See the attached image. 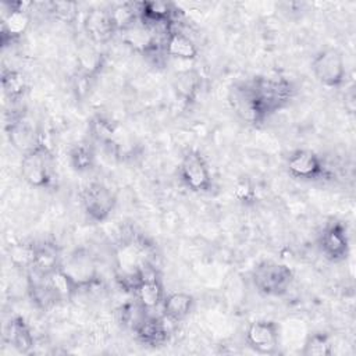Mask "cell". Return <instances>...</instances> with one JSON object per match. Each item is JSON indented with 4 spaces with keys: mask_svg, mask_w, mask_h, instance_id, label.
Listing matches in <instances>:
<instances>
[{
    "mask_svg": "<svg viewBox=\"0 0 356 356\" xmlns=\"http://www.w3.org/2000/svg\"><path fill=\"white\" fill-rule=\"evenodd\" d=\"M264 121L284 108L293 97L295 88L291 81L278 75H257L249 79Z\"/></svg>",
    "mask_w": 356,
    "mask_h": 356,
    "instance_id": "6da1fadb",
    "label": "cell"
},
{
    "mask_svg": "<svg viewBox=\"0 0 356 356\" xmlns=\"http://www.w3.org/2000/svg\"><path fill=\"white\" fill-rule=\"evenodd\" d=\"M252 282L260 295L278 298L289 291L293 282V271L286 264L263 260L254 266Z\"/></svg>",
    "mask_w": 356,
    "mask_h": 356,
    "instance_id": "7a4b0ae2",
    "label": "cell"
},
{
    "mask_svg": "<svg viewBox=\"0 0 356 356\" xmlns=\"http://www.w3.org/2000/svg\"><path fill=\"white\" fill-rule=\"evenodd\" d=\"M21 177L32 188L46 189L53 182L51 154L43 142L22 154Z\"/></svg>",
    "mask_w": 356,
    "mask_h": 356,
    "instance_id": "3957f363",
    "label": "cell"
},
{
    "mask_svg": "<svg viewBox=\"0 0 356 356\" xmlns=\"http://www.w3.org/2000/svg\"><path fill=\"white\" fill-rule=\"evenodd\" d=\"M178 172L182 184L195 193H207L213 189V175L209 164L199 150L189 149L184 153Z\"/></svg>",
    "mask_w": 356,
    "mask_h": 356,
    "instance_id": "277c9868",
    "label": "cell"
},
{
    "mask_svg": "<svg viewBox=\"0 0 356 356\" xmlns=\"http://www.w3.org/2000/svg\"><path fill=\"white\" fill-rule=\"evenodd\" d=\"M312 72L325 88H339L346 79V67L342 53L335 47L320 50L312 60Z\"/></svg>",
    "mask_w": 356,
    "mask_h": 356,
    "instance_id": "5b68a950",
    "label": "cell"
},
{
    "mask_svg": "<svg viewBox=\"0 0 356 356\" xmlns=\"http://www.w3.org/2000/svg\"><path fill=\"white\" fill-rule=\"evenodd\" d=\"M81 203L85 214L93 222L106 221L114 211L117 197L103 182H89L81 191Z\"/></svg>",
    "mask_w": 356,
    "mask_h": 356,
    "instance_id": "8992f818",
    "label": "cell"
},
{
    "mask_svg": "<svg viewBox=\"0 0 356 356\" xmlns=\"http://www.w3.org/2000/svg\"><path fill=\"white\" fill-rule=\"evenodd\" d=\"M32 6L33 4L29 1H13L3 4L0 31V42L3 47L19 40L28 32L32 22Z\"/></svg>",
    "mask_w": 356,
    "mask_h": 356,
    "instance_id": "52a82bcc",
    "label": "cell"
},
{
    "mask_svg": "<svg viewBox=\"0 0 356 356\" xmlns=\"http://www.w3.org/2000/svg\"><path fill=\"white\" fill-rule=\"evenodd\" d=\"M228 103L242 122L252 127H257L264 122L249 79L231 85L228 90Z\"/></svg>",
    "mask_w": 356,
    "mask_h": 356,
    "instance_id": "ba28073f",
    "label": "cell"
},
{
    "mask_svg": "<svg viewBox=\"0 0 356 356\" xmlns=\"http://www.w3.org/2000/svg\"><path fill=\"white\" fill-rule=\"evenodd\" d=\"M245 342L259 355H275L280 349L281 328L274 320H254L246 327Z\"/></svg>",
    "mask_w": 356,
    "mask_h": 356,
    "instance_id": "9c48e42d",
    "label": "cell"
},
{
    "mask_svg": "<svg viewBox=\"0 0 356 356\" xmlns=\"http://www.w3.org/2000/svg\"><path fill=\"white\" fill-rule=\"evenodd\" d=\"M289 175L300 181H318L330 177L321 156L310 149H296L286 159Z\"/></svg>",
    "mask_w": 356,
    "mask_h": 356,
    "instance_id": "30bf717a",
    "label": "cell"
},
{
    "mask_svg": "<svg viewBox=\"0 0 356 356\" xmlns=\"http://www.w3.org/2000/svg\"><path fill=\"white\" fill-rule=\"evenodd\" d=\"M318 248L323 256L332 261H343L349 256L350 241L346 227L337 220L327 222L318 236Z\"/></svg>",
    "mask_w": 356,
    "mask_h": 356,
    "instance_id": "8fae6325",
    "label": "cell"
},
{
    "mask_svg": "<svg viewBox=\"0 0 356 356\" xmlns=\"http://www.w3.org/2000/svg\"><path fill=\"white\" fill-rule=\"evenodd\" d=\"M60 267L78 291L86 289L99 281L97 266L93 257L83 249H76L67 259H63Z\"/></svg>",
    "mask_w": 356,
    "mask_h": 356,
    "instance_id": "7c38bea8",
    "label": "cell"
},
{
    "mask_svg": "<svg viewBox=\"0 0 356 356\" xmlns=\"http://www.w3.org/2000/svg\"><path fill=\"white\" fill-rule=\"evenodd\" d=\"M6 132L10 143L22 154L42 142L32 120L25 111H17L10 115L6 124Z\"/></svg>",
    "mask_w": 356,
    "mask_h": 356,
    "instance_id": "4fadbf2b",
    "label": "cell"
},
{
    "mask_svg": "<svg viewBox=\"0 0 356 356\" xmlns=\"http://www.w3.org/2000/svg\"><path fill=\"white\" fill-rule=\"evenodd\" d=\"M154 31V28L147 26L146 24L139 21L131 28L120 32V36L122 43L128 46L132 51L143 57H154L156 54L163 51L161 42L157 39Z\"/></svg>",
    "mask_w": 356,
    "mask_h": 356,
    "instance_id": "5bb4252c",
    "label": "cell"
},
{
    "mask_svg": "<svg viewBox=\"0 0 356 356\" xmlns=\"http://www.w3.org/2000/svg\"><path fill=\"white\" fill-rule=\"evenodd\" d=\"M82 26L88 40L96 46L108 43L117 33L113 19L110 17V11L103 8H93L88 11L83 18Z\"/></svg>",
    "mask_w": 356,
    "mask_h": 356,
    "instance_id": "9a60e30c",
    "label": "cell"
},
{
    "mask_svg": "<svg viewBox=\"0 0 356 356\" xmlns=\"http://www.w3.org/2000/svg\"><path fill=\"white\" fill-rule=\"evenodd\" d=\"M161 47L165 56L181 61H193L199 56V49L192 38L174 28V25L165 29Z\"/></svg>",
    "mask_w": 356,
    "mask_h": 356,
    "instance_id": "2e32d148",
    "label": "cell"
},
{
    "mask_svg": "<svg viewBox=\"0 0 356 356\" xmlns=\"http://www.w3.org/2000/svg\"><path fill=\"white\" fill-rule=\"evenodd\" d=\"M136 303L145 310H153L161 306L165 291L161 280L157 274H146L143 273L132 291Z\"/></svg>",
    "mask_w": 356,
    "mask_h": 356,
    "instance_id": "e0dca14e",
    "label": "cell"
},
{
    "mask_svg": "<svg viewBox=\"0 0 356 356\" xmlns=\"http://www.w3.org/2000/svg\"><path fill=\"white\" fill-rule=\"evenodd\" d=\"M75 70L82 79L96 78L106 65L104 53L92 42H82L76 47Z\"/></svg>",
    "mask_w": 356,
    "mask_h": 356,
    "instance_id": "ac0fdd59",
    "label": "cell"
},
{
    "mask_svg": "<svg viewBox=\"0 0 356 356\" xmlns=\"http://www.w3.org/2000/svg\"><path fill=\"white\" fill-rule=\"evenodd\" d=\"M138 341L149 348H161L170 339V331L165 321L156 316H143L134 325Z\"/></svg>",
    "mask_w": 356,
    "mask_h": 356,
    "instance_id": "d6986e66",
    "label": "cell"
},
{
    "mask_svg": "<svg viewBox=\"0 0 356 356\" xmlns=\"http://www.w3.org/2000/svg\"><path fill=\"white\" fill-rule=\"evenodd\" d=\"M138 10L140 22L154 29L157 26H164V29L172 26L177 15V8L174 7V4L160 0L140 1L138 3Z\"/></svg>",
    "mask_w": 356,
    "mask_h": 356,
    "instance_id": "ffe728a7",
    "label": "cell"
},
{
    "mask_svg": "<svg viewBox=\"0 0 356 356\" xmlns=\"http://www.w3.org/2000/svg\"><path fill=\"white\" fill-rule=\"evenodd\" d=\"M89 132L92 138L108 147L110 150L118 153L122 149V131L117 122L106 118L103 115H96L89 122Z\"/></svg>",
    "mask_w": 356,
    "mask_h": 356,
    "instance_id": "44dd1931",
    "label": "cell"
},
{
    "mask_svg": "<svg viewBox=\"0 0 356 356\" xmlns=\"http://www.w3.org/2000/svg\"><path fill=\"white\" fill-rule=\"evenodd\" d=\"M202 85H203L202 75L195 68L178 71L172 79V88L175 95L186 106H191L197 100L199 93L202 90Z\"/></svg>",
    "mask_w": 356,
    "mask_h": 356,
    "instance_id": "7402d4cb",
    "label": "cell"
},
{
    "mask_svg": "<svg viewBox=\"0 0 356 356\" xmlns=\"http://www.w3.org/2000/svg\"><path fill=\"white\" fill-rule=\"evenodd\" d=\"M26 292L32 305H35L38 309L47 310L58 303L51 286L47 282V278L33 270L28 271L26 274Z\"/></svg>",
    "mask_w": 356,
    "mask_h": 356,
    "instance_id": "603a6c76",
    "label": "cell"
},
{
    "mask_svg": "<svg viewBox=\"0 0 356 356\" xmlns=\"http://www.w3.org/2000/svg\"><path fill=\"white\" fill-rule=\"evenodd\" d=\"M195 306V298L188 292H171L164 296L161 303L163 314L167 320L178 323L186 318Z\"/></svg>",
    "mask_w": 356,
    "mask_h": 356,
    "instance_id": "cb8c5ba5",
    "label": "cell"
},
{
    "mask_svg": "<svg viewBox=\"0 0 356 356\" xmlns=\"http://www.w3.org/2000/svg\"><path fill=\"white\" fill-rule=\"evenodd\" d=\"M7 342L19 353H29L33 348L32 331L22 316H14L6 327Z\"/></svg>",
    "mask_w": 356,
    "mask_h": 356,
    "instance_id": "d4e9b609",
    "label": "cell"
},
{
    "mask_svg": "<svg viewBox=\"0 0 356 356\" xmlns=\"http://www.w3.org/2000/svg\"><path fill=\"white\" fill-rule=\"evenodd\" d=\"M61 252L54 242H36V257L32 268L33 271H36L40 275H49L61 266Z\"/></svg>",
    "mask_w": 356,
    "mask_h": 356,
    "instance_id": "484cf974",
    "label": "cell"
},
{
    "mask_svg": "<svg viewBox=\"0 0 356 356\" xmlns=\"http://www.w3.org/2000/svg\"><path fill=\"white\" fill-rule=\"evenodd\" d=\"M1 88L4 92V96L15 103L19 102L26 90H28V82L25 75L18 71V70H13V68H3L1 71Z\"/></svg>",
    "mask_w": 356,
    "mask_h": 356,
    "instance_id": "4316f807",
    "label": "cell"
},
{
    "mask_svg": "<svg viewBox=\"0 0 356 356\" xmlns=\"http://www.w3.org/2000/svg\"><path fill=\"white\" fill-rule=\"evenodd\" d=\"M7 256L10 263L22 271H31L36 257V242H15L8 246Z\"/></svg>",
    "mask_w": 356,
    "mask_h": 356,
    "instance_id": "83f0119b",
    "label": "cell"
},
{
    "mask_svg": "<svg viewBox=\"0 0 356 356\" xmlns=\"http://www.w3.org/2000/svg\"><path fill=\"white\" fill-rule=\"evenodd\" d=\"M68 159L71 167L76 172H88L95 167L96 163L95 149L89 142H78L71 146L68 152Z\"/></svg>",
    "mask_w": 356,
    "mask_h": 356,
    "instance_id": "f1b7e54d",
    "label": "cell"
},
{
    "mask_svg": "<svg viewBox=\"0 0 356 356\" xmlns=\"http://www.w3.org/2000/svg\"><path fill=\"white\" fill-rule=\"evenodd\" d=\"M108 11L117 33L131 28L132 25L140 21L138 3H120L111 7V10Z\"/></svg>",
    "mask_w": 356,
    "mask_h": 356,
    "instance_id": "f546056e",
    "label": "cell"
},
{
    "mask_svg": "<svg viewBox=\"0 0 356 356\" xmlns=\"http://www.w3.org/2000/svg\"><path fill=\"white\" fill-rule=\"evenodd\" d=\"M47 278L49 285L51 286V291L56 295L57 302H68L74 298L75 293H78V288L74 285V282L70 280V277L61 270V267L56 268L49 275H44Z\"/></svg>",
    "mask_w": 356,
    "mask_h": 356,
    "instance_id": "4dcf8cb0",
    "label": "cell"
},
{
    "mask_svg": "<svg viewBox=\"0 0 356 356\" xmlns=\"http://www.w3.org/2000/svg\"><path fill=\"white\" fill-rule=\"evenodd\" d=\"M334 352V345L331 338L325 332L310 334L300 350L303 356H330Z\"/></svg>",
    "mask_w": 356,
    "mask_h": 356,
    "instance_id": "1f68e13d",
    "label": "cell"
},
{
    "mask_svg": "<svg viewBox=\"0 0 356 356\" xmlns=\"http://www.w3.org/2000/svg\"><path fill=\"white\" fill-rule=\"evenodd\" d=\"M234 197L236 199V202L249 206L253 204L257 199V192H256V186L253 184V181L249 177H241L236 179L235 185H234Z\"/></svg>",
    "mask_w": 356,
    "mask_h": 356,
    "instance_id": "d6a6232c",
    "label": "cell"
},
{
    "mask_svg": "<svg viewBox=\"0 0 356 356\" xmlns=\"http://www.w3.org/2000/svg\"><path fill=\"white\" fill-rule=\"evenodd\" d=\"M49 13L64 24H72L78 17V6L74 1H51Z\"/></svg>",
    "mask_w": 356,
    "mask_h": 356,
    "instance_id": "836d02e7",
    "label": "cell"
},
{
    "mask_svg": "<svg viewBox=\"0 0 356 356\" xmlns=\"http://www.w3.org/2000/svg\"><path fill=\"white\" fill-rule=\"evenodd\" d=\"M343 106H345V110L350 114L355 113V108H356V93H355V86H350L345 95H343Z\"/></svg>",
    "mask_w": 356,
    "mask_h": 356,
    "instance_id": "e575fe53",
    "label": "cell"
}]
</instances>
